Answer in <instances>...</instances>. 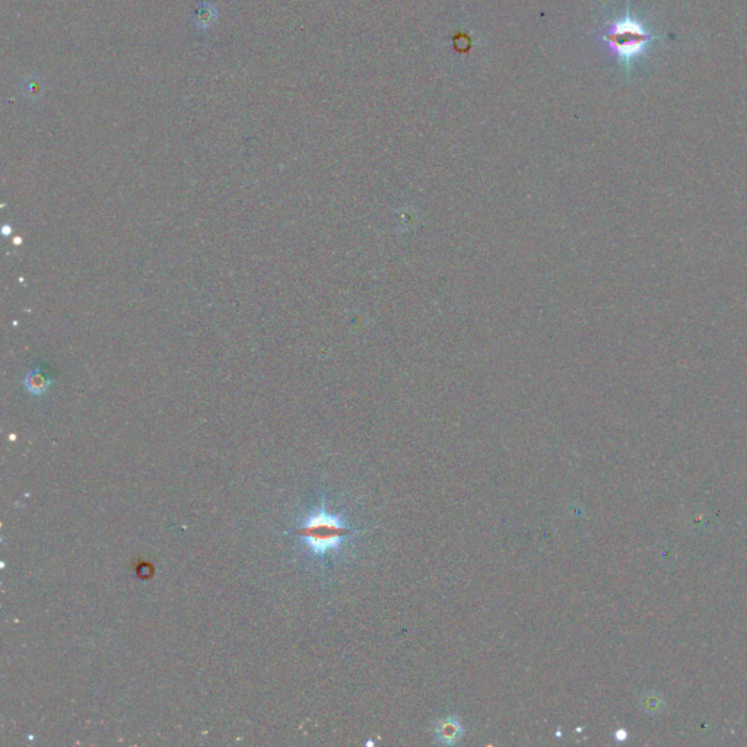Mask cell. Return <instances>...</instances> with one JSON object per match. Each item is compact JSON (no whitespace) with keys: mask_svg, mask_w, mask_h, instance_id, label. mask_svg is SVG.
Wrapping results in <instances>:
<instances>
[{"mask_svg":"<svg viewBox=\"0 0 747 747\" xmlns=\"http://www.w3.org/2000/svg\"><path fill=\"white\" fill-rule=\"evenodd\" d=\"M295 533L304 540L314 555L325 556L341 546L345 539L349 537L351 529L340 515L321 507L311 513Z\"/></svg>","mask_w":747,"mask_h":747,"instance_id":"1","label":"cell"},{"mask_svg":"<svg viewBox=\"0 0 747 747\" xmlns=\"http://www.w3.org/2000/svg\"><path fill=\"white\" fill-rule=\"evenodd\" d=\"M600 38L608 44L609 50L629 66L632 60L639 57L655 37L650 34L639 21L627 15L603 31Z\"/></svg>","mask_w":747,"mask_h":747,"instance_id":"2","label":"cell"},{"mask_svg":"<svg viewBox=\"0 0 747 747\" xmlns=\"http://www.w3.org/2000/svg\"><path fill=\"white\" fill-rule=\"evenodd\" d=\"M24 386L32 396H43L50 389L51 379H49L43 371L32 370L25 377Z\"/></svg>","mask_w":747,"mask_h":747,"instance_id":"4","label":"cell"},{"mask_svg":"<svg viewBox=\"0 0 747 747\" xmlns=\"http://www.w3.org/2000/svg\"><path fill=\"white\" fill-rule=\"evenodd\" d=\"M437 740L442 744H456L463 737V727L454 717H447L437 724L435 729Z\"/></svg>","mask_w":747,"mask_h":747,"instance_id":"3","label":"cell"}]
</instances>
